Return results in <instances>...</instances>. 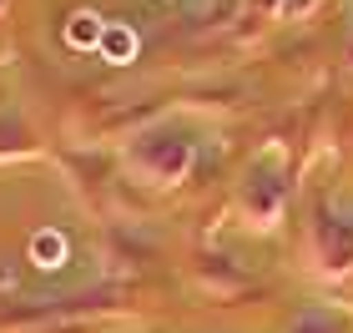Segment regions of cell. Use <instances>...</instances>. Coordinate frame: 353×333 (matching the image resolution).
<instances>
[{
	"instance_id": "cell-1",
	"label": "cell",
	"mask_w": 353,
	"mask_h": 333,
	"mask_svg": "<svg viewBox=\"0 0 353 333\" xmlns=\"http://www.w3.org/2000/svg\"><path fill=\"white\" fill-rule=\"evenodd\" d=\"M30 252H36L41 268H61V258H66V243H61V232H36Z\"/></svg>"
},
{
	"instance_id": "cell-3",
	"label": "cell",
	"mask_w": 353,
	"mask_h": 333,
	"mask_svg": "<svg viewBox=\"0 0 353 333\" xmlns=\"http://www.w3.org/2000/svg\"><path fill=\"white\" fill-rule=\"evenodd\" d=\"M101 51H106L111 61H126V56L137 51V41H132V36H126V30L117 26V30H106V36H101Z\"/></svg>"
},
{
	"instance_id": "cell-2",
	"label": "cell",
	"mask_w": 353,
	"mask_h": 333,
	"mask_svg": "<svg viewBox=\"0 0 353 333\" xmlns=\"http://www.w3.org/2000/svg\"><path fill=\"white\" fill-rule=\"evenodd\" d=\"M66 41L71 46H96V41H101V26H96V15H71V26H66Z\"/></svg>"
}]
</instances>
